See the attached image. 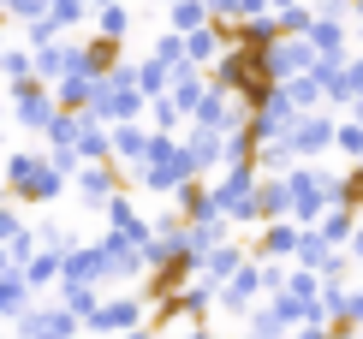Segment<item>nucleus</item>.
I'll return each instance as SVG.
<instances>
[]
</instances>
